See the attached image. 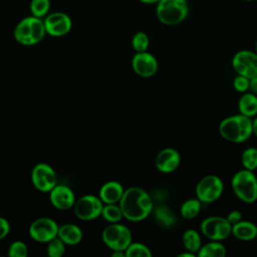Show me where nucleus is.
<instances>
[{"label": "nucleus", "mask_w": 257, "mask_h": 257, "mask_svg": "<svg viewBox=\"0 0 257 257\" xmlns=\"http://www.w3.org/2000/svg\"><path fill=\"white\" fill-rule=\"evenodd\" d=\"M178 256H179V257H194L195 254L192 253V252L187 251V252H184V253H180Z\"/></svg>", "instance_id": "obj_38"}, {"label": "nucleus", "mask_w": 257, "mask_h": 257, "mask_svg": "<svg viewBox=\"0 0 257 257\" xmlns=\"http://www.w3.org/2000/svg\"><path fill=\"white\" fill-rule=\"evenodd\" d=\"M224 184L220 177L216 175H207L197 184L195 192L197 199L203 204H210L217 201L223 194Z\"/></svg>", "instance_id": "obj_7"}, {"label": "nucleus", "mask_w": 257, "mask_h": 257, "mask_svg": "<svg viewBox=\"0 0 257 257\" xmlns=\"http://www.w3.org/2000/svg\"><path fill=\"white\" fill-rule=\"evenodd\" d=\"M231 187L242 202L252 204L257 201V178L253 171L243 169L236 172L232 177Z\"/></svg>", "instance_id": "obj_5"}, {"label": "nucleus", "mask_w": 257, "mask_h": 257, "mask_svg": "<svg viewBox=\"0 0 257 257\" xmlns=\"http://www.w3.org/2000/svg\"><path fill=\"white\" fill-rule=\"evenodd\" d=\"M231 234L241 241H251L257 237V226L250 221H239L232 225Z\"/></svg>", "instance_id": "obj_18"}, {"label": "nucleus", "mask_w": 257, "mask_h": 257, "mask_svg": "<svg viewBox=\"0 0 257 257\" xmlns=\"http://www.w3.org/2000/svg\"><path fill=\"white\" fill-rule=\"evenodd\" d=\"M10 232V224L9 222L3 218L0 217V240L4 239Z\"/></svg>", "instance_id": "obj_33"}, {"label": "nucleus", "mask_w": 257, "mask_h": 257, "mask_svg": "<svg viewBox=\"0 0 257 257\" xmlns=\"http://www.w3.org/2000/svg\"><path fill=\"white\" fill-rule=\"evenodd\" d=\"M65 253V244L61 239L55 237L47 245V255L49 257H61Z\"/></svg>", "instance_id": "obj_30"}, {"label": "nucleus", "mask_w": 257, "mask_h": 257, "mask_svg": "<svg viewBox=\"0 0 257 257\" xmlns=\"http://www.w3.org/2000/svg\"><path fill=\"white\" fill-rule=\"evenodd\" d=\"M181 164L180 153L173 148H165L161 150L155 160L156 168L164 173L170 174L178 169Z\"/></svg>", "instance_id": "obj_16"}, {"label": "nucleus", "mask_w": 257, "mask_h": 257, "mask_svg": "<svg viewBox=\"0 0 257 257\" xmlns=\"http://www.w3.org/2000/svg\"><path fill=\"white\" fill-rule=\"evenodd\" d=\"M103 207L99 197L94 195H84L75 201L73 208L75 216L82 221H91L98 218Z\"/></svg>", "instance_id": "obj_9"}, {"label": "nucleus", "mask_w": 257, "mask_h": 257, "mask_svg": "<svg viewBox=\"0 0 257 257\" xmlns=\"http://www.w3.org/2000/svg\"><path fill=\"white\" fill-rule=\"evenodd\" d=\"M226 248L225 246L219 242L211 240V242L206 243L201 246L200 250L197 253L199 257H224L226 256Z\"/></svg>", "instance_id": "obj_23"}, {"label": "nucleus", "mask_w": 257, "mask_h": 257, "mask_svg": "<svg viewBox=\"0 0 257 257\" xmlns=\"http://www.w3.org/2000/svg\"><path fill=\"white\" fill-rule=\"evenodd\" d=\"M49 199L54 208L60 211L69 210L75 203L73 191L65 185H55L49 191Z\"/></svg>", "instance_id": "obj_15"}, {"label": "nucleus", "mask_w": 257, "mask_h": 257, "mask_svg": "<svg viewBox=\"0 0 257 257\" xmlns=\"http://www.w3.org/2000/svg\"><path fill=\"white\" fill-rule=\"evenodd\" d=\"M100 216L108 223H118L123 217L119 205L116 204H104Z\"/></svg>", "instance_id": "obj_25"}, {"label": "nucleus", "mask_w": 257, "mask_h": 257, "mask_svg": "<svg viewBox=\"0 0 257 257\" xmlns=\"http://www.w3.org/2000/svg\"><path fill=\"white\" fill-rule=\"evenodd\" d=\"M46 34L53 37L66 35L72 28V20L64 12L56 11L48 13L43 20Z\"/></svg>", "instance_id": "obj_12"}, {"label": "nucleus", "mask_w": 257, "mask_h": 257, "mask_svg": "<svg viewBox=\"0 0 257 257\" xmlns=\"http://www.w3.org/2000/svg\"><path fill=\"white\" fill-rule=\"evenodd\" d=\"M252 132L255 135V137H257V115L252 120Z\"/></svg>", "instance_id": "obj_36"}, {"label": "nucleus", "mask_w": 257, "mask_h": 257, "mask_svg": "<svg viewBox=\"0 0 257 257\" xmlns=\"http://www.w3.org/2000/svg\"><path fill=\"white\" fill-rule=\"evenodd\" d=\"M219 133L223 139L231 143H243L253 134L252 119L241 113L225 117L219 124Z\"/></svg>", "instance_id": "obj_2"}, {"label": "nucleus", "mask_w": 257, "mask_h": 257, "mask_svg": "<svg viewBox=\"0 0 257 257\" xmlns=\"http://www.w3.org/2000/svg\"><path fill=\"white\" fill-rule=\"evenodd\" d=\"M123 191V187L120 183L108 181L100 187L98 197L103 204H116L119 202Z\"/></svg>", "instance_id": "obj_17"}, {"label": "nucleus", "mask_w": 257, "mask_h": 257, "mask_svg": "<svg viewBox=\"0 0 257 257\" xmlns=\"http://www.w3.org/2000/svg\"><path fill=\"white\" fill-rule=\"evenodd\" d=\"M231 225H234L242 220V213L239 210H232L226 217Z\"/></svg>", "instance_id": "obj_34"}, {"label": "nucleus", "mask_w": 257, "mask_h": 257, "mask_svg": "<svg viewBox=\"0 0 257 257\" xmlns=\"http://www.w3.org/2000/svg\"><path fill=\"white\" fill-rule=\"evenodd\" d=\"M243 1H247V2H251V1H255V0H243Z\"/></svg>", "instance_id": "obj_41"}, {"label": "nucleus", "mask_w": 257, "mask_h": 257, "mask_svg": "<svg viewBox=\"0 0 257 257\" xmlns=\"http://www.w3.org/2000/svg\"><path fill=\"white\" fill-rule=\"evenodd\" d=\"M239 112L248 117L257 115V96L252 92H244L238 101Z\"/></svg>", "instance_id": "obj_20"}, {"label": "nucleus", "mask_w": 257, "mask_h": 257, "mask_svg": "<svg viewBox=\"0 0 257 257\" xmlns=\"http://www.w3.org/2000/svg\"><path fill=\"white\" fill-rule=\"evenodd\" d=\"M58 224L51 218L41 217L34 220L29 226V236L36 242L48 243L57 237Z\"/></svg>", "instance_id": "obj_10"}, {"label": "nucleus", "mask_w": 257, "mask_h": 257, "mask_svg": "<svg viewBox=\"0 0 257 257\" xmlns=\"http://www.w3.org/2000/svg\"><path fill=\"white\" fill-rule=\"evenodd\" d=\"M232 66L237 74L251 78L257 75V54L255 51L243 49L232 57Z\"/></svg>", "instance_id": "obj_13"}, {"label": "nucleus", "mask_w": 257, "mask_h": 257, "mask_svg": "<svg viewBox=\"0 0 257 257\" xmlns=\"http://www.w3.org/2000/svg\"><path fill=\"white\" fill-rule=\"evenodd\" d=\"M189 14L187 0H160L156 7L158 20L167 26L182 23Z\"/></svg>", "instance_id": "obj_4"}, {"label": "nucleus", "mask_w": 257, "mask_h": 257, "mask_svg": "<svg viewBox=\"0 0 257 257\" xmlns=\"http://www.w3.org/2000/svg\"><path fill=\"white\" fill-rule=\"evenodd\" d=\"M241 163L244 169L254 171L257 169V149L250 147L243 151L241 155Z\"/></svg>", "instance_id": "obj_27"}, {"label": "nucleus", "mask_w": 257, "mask_h": 257, "mask_svg": "<svg viewBox=\"0 0 257 257\" xmlns=\"http://www.w3.org/2000/svg\"><path fill=\"white\" fill-rule=\"evenodd\" d=\"M122 216L131 222H140L148 218L153 211L152 197L140 187H130L123 191L118 202Z\"/></svg>", "instance_id": "obj_1"}, {"label": "nucleus", "mask_w": 257, "mask_h": 257, "mask_svg": "<svg viewBox=\"0 0 257 257\" xmlns=\"http://www.w3.org/2000/svg\"><path fill=\"white\" fill-rule=\"evenodd\" d=\"M134 71L142 77H151L155 75L159 68L157 58L148 51L136 52L132 59Z\"/></svg>", "instance_id": "obj_14"}, {"label": "nucleus", "mask_w": 257, "mask_h": 257, "mask_svg": "<svg viewBox=\"0 0 257 257\" xmlns=\"http://www.w3.org/2000/svg\"><path fill=\"white\" fill-rule=\"evenodd\" d=\"M233 87L236 91L244 93L249 89V78L246 76L237 74L233 79Z\"/></svg>", "instance_id": "obj_32"}, {"label": "nucleus", "mask_w": 257, "mask_h": 257, "mask_svg": "<svg viewBox=\"0 0 257 257\" xmlns=\"http://www.w3.org/2000/svg\"><path fill=\"white\" fill-rule=\"evenodd\" d=\"M46 31L43 20L35 16H27L21 19L14 28V39L21 45L31 46L39 43Z\"/></svg>", "instance_id": "obj_3"}, {"label": "nucleus", "mask_w": 257, "mask_h": 257, "mask_svg": "<svg viewBox=\"0 0 257 257\" xmlns=\"http://www.w3.org/2000/svg\"><path fill=\"white\" fill-rule=\"evenodd\" d=\"M112 257H126L124 251H112Z\"/></svg>", "instance_id": "obj_37"}, {"label": "nucleus", "mask_w": 257, "mask_h": 257, "mask_svg": "<svg viewBox=\"0 0 257 257\" xmlns=\"http://www.w3.org/2000/svg\"><path fill=\"white\" fill-rule=\"evenodd\" d=\"M232 225L225 217L210 216L201 222L202 234L210 240L222 241L231 235Z\"/></svg>", "instance_id": "obj_8"}, {"label": "nucleus", "mask_w": 257, "mask_h": 257, "mask_svg": "<svg viewBox=\"0 0 257 257\" xmlns=\"http://www.w3.org/2000/svg\"><path fill=\"white\" fill-rule=\"evenodd\" d=\"M126 257H152V252L148 246L143 243L133 242L125 249Z\"/></svg>", "instance_id": "obj_28"}, {"label": "nucleus", "mask_w": 257, "mask_h": 257, "mask_svg": "<svg viewBox=\"0 0 257 257\" xmlns=\"http://www.w3.org/2000/svg\"><path fill=\"white\" fill-rule=\"evenodd\" d=\"M150 45V38L146 32L139 31L134 34L132 38V46L136 52L147 51Z\"/></svg>", "instance_id": "obj_29"}, {"label": "nucleus", "mask_w": 257, "mask_h": 257, "mask_svg": "<svg viewBox=\"0 0 257 257\" xmlns=\"http://www.w3.org/2000/svg\"><path fill=\"white\" fill-rule=\"evenodd\" d=\"M152 214L156 222L164 228H171L176 223L175 214L165 205H158L153 208Z\"/></svg>", "instance_id": "obj_21"}, {"label": "nucleus", "mask_w": 257, "mask_h": 257, "mask_svg": "<svg viewBox=\"0 0 257 257\" xmlns=\"http://www.w3.org/2000/svg\"><path fill=\"white\" fill-rule=\"evenodd\" d=\"M144 4H157L160 0H139Z\"/></svg>", "instance_id": "obj_39"}, {"label": "nucleus", "mask_w": 257, "mask_h": 257, "mask_svg": "<svg viewBox=\"0 0 257 257\" xmlns=\"http://www.w3.org/2000/svg\"><path fill=\"white\" fill-rule=\"evenodd\" d=\"M202 204L203 203L197 198L186 200L181 205V208H180V213L182 217L187 220H192L196 218L201 212Z\"/></svg>", "instance_id": "obj_24"}, {"label": "nucleus", "mask_w": 257, "mask_h": 257, "mask_svg": "<svg viewBox=\"0 0 257 257\" xmlns=\"http://www.w3.org/2000/svg\"><path fill=\"white\" fill-rule=\"evenodd\" d=\"M182 241L185 249L195 255H197L202 246L201 236L195 229H187L183 234Z\"/></svg>", "instance_id": "obj_22"}, {"label": "nucleus", "mask_w": 257, "mask_h": 257, "mask_svg": "<svg viewBox=\"0 0 257 257\" xmlns=\"http://www.w3.org/2000/svg\"><path fill=\"white\" fill-rule=\"evenodd\" d=\"M57 237L67 245H76L82 240V230L74 224H64L58 228Z\"/></svg>", "instance_id": "obj_19"}, {"label": "nucleus", "mask_w": 257, "mask_h": 257, "mask_svg": "<svg viewBox=\"0 0 257 257\" xmlns=\"http://www.w3.org/2000/svg\"><path fill=\"white\" fill-rule=\"evenodd\" d=\"M31 181L38 191L48 193L57 184V177L51 166L45 163H39L32 169Z\"/></svg>", "instance_id": "obj_11"}, {"label": "nucleus", "mask_w": 257, "mask_h": 257, "mask_svg": "<svg viewBox=\"0 0 257 257\" xmlns=\"http://www.w3.org/2000/svg\"><path fill=\"white\" fill-rule=\"evenodd\" d=\"M28 255V249L25 243L21 241L13 242L8 249V256L10 257H26Z\"/></svg>", "instance_id": "obj_31"}, {"label": "nucleus", "mask_w": 257, "mask_h": 257, "mask_svg": "<svg viewBox=\"0 0 257 257\" xmlns=\"http://www.w3.org/2000/svg\"><path fill=\"white\" fill-rule=\"evenodd\" d=\"M103 243L112 251H125L133 241L131 230L121 224L110 223L101 234Z\"/></svg>", "instance_id": "obj_6"}, {"label": "nucleus", "mask_w": 257, "mask_h": 257, "mask_svg": "<svg viewBox=\"0 0 257 257\" xmlns=\"http://www.w3.org/2000/svg\"><path fill=\"white\" fill-rule=\"evenodd\" d=\"M249 89L252 93L257 94V75L249 78Z\"/></svg>", "instance_id": "obj_35"}, {"label": "nucleus", "mask_w": 257, "mask_h": 257, "mask_svg": "<svg viewBox=\"0 0 257 257\" xmlns=\"http://www.w3.org/2000/svg\"><path fill=\"white\" fill-rule=\"evenodd\" d=\"M50 5V0H31L29 4L31 15L42 19L49 13Z\"/></svg>", "instance_id": "obj_26"}, {"label": "nucleus", "mask_w": 257, "mask_h": 257, "mask_svg": "<svg viewBox=\"0 0 257 257\" xmlns=\"http://www.w3.org/2000/svg\"><path fill=\"white\" fill-rule=\"evenodd\" d=\"M255 52L257 54V39H256V42H255Z\"/></svg>", "instance_id": "obj_40"}]
</instances>
